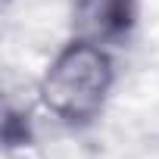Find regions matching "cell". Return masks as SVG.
<instances>
[{"mask_svg":"<svg viewBox=\"0 0 159 159\" xmlns=\"http://www.w3.org/2000/svg\"><path fill=\"white\" fill-rule=\"evenodd\" d=\"M116 81L109 50L91 38L69 41L41 78V100L66 128H88L106 106Z\"/></svg>","mask_w":159,"mask_h":159,"instance_id":"obj_1","label":"cell"},{"mask_svg":"<svg viewBox=\"0 0 159 159\" xmlns=\"http://www.w3.org/2000/svg\"><path fill=\"white\" fill-rule=\"evenodd\" d=\"M134 0H75L78 38L97 44H119L134 28Z\"/></svg>","mask_w":159,"mask_h":159,"instance_id":"obj_2","label":"cell"},{"mask_svg":"<svg viewBox=\"0 0 159 159\" xmlns=\"http://www.w3.org/2000/svg\"><path fill=\"white\" fill-rule=\"evenodd\" d=\"M3 140H7V150H16V147H28V143H31L28 112H19L16 106H7V119H3Z\"/></svg>","mask_w":159,"mask_h":159,"instance_id":"obj_3","label":"cell"}]
</instances>
